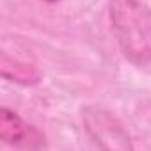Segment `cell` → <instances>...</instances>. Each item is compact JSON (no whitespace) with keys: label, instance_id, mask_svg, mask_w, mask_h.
Masks as SVG:
<instances>
[{"label":"cell","instance_id":"cell-1","mask_svg":"<svg viewBox=\"0 0 151 151\" xmlns=\"http://www.w3.org/2000/svg\"><path fill=\"white\" fill-rule=\"evenodd\" d=\"M109 18L123 55L135 66L151 62V9L140 0H110Z\"/></svg>","mask_w":151,"mask_h":151},{"label":"cell","instance_id":"cell-2","mask_svg":"<svg viewBox=\"0 0 151 151\" xmlns=\"http://www.w3.org/2000/svg\"><path fill=\"white\" fill-rule=\"evenodd\" d=\"M86 128L91 139L105 149H132L130 135L119 121L105 110H91L86 116Z\"/></svg>","mask_w":151,"mask_h":151},{"label":"cell","instance_id":"cell-3","mask_svg":"<svg viewBox=\"0 0 151 151\" xmlns=\"http://www.w3.org/2000/svg\"><path fill=\"white\" fill-rule=\"evenodd\" d=\"M0 137L4 142L22 149H39L46 146L43 132L7 107L0 110Z\"/></svg>","mask_w":151,"mask_h":151},{"label":"cell","instance_id":"cell-4","mask_svg":"<svg viewBox=\"0 0 151 151\" xmlns=\"http://www.w3.org/2000/svg\"><path fill=\"white\" fill-rule=\"evenodd\" d=\"M4 57L9 60V62L2 60V77L6 80L18 82V84H23V86H32V84L39 82V73L32 66H29L25 62H20L16 59L11 60L6 53H4Z\"/></svg>","mask_w":151,"mask_h":151},{"label":"cell","instance_id":"cell-5","mask_svg":"<svg viewBox=\"0 0 151 151\" xmlns=\"http://www.w3.org/2000/svg\"><path fill=\"white\" fill-rule=\"evenodd\" d=\"M45 2H48V4H55V2H60V0H45Z\"/></svg>","mask_w":151,"mask_h":151}]
</instances>
